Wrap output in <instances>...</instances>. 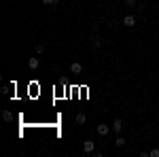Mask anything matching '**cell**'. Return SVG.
<instances>
[{
	"mask_svg": "<svg viewBox=\"0 0 159 157\" xmlns=\"http://www.w3.org/2000/svg\"><path fill=\"white\" fill-rule=\"evenodd\" d=\"M34 51H36V55H40V53H45V47H43V45H36Z\"/></svg>",
	"mask_w": 159,
	"mask_h": 157,
	"instance_id": "7c38bea8",
	"label": "cell"
},
{
	"mask_svg": "<svg viewBox=\"0 0 159 157\" xmlns=\"http://www.w3.org/2000/svg\"><path fill=\"white\" fill-rule=\"evenodd\" d=\"M13 2H15V0H13Z\"/></svg>",
	"mask_w": 159,
	"mask_h": 157,
	"instance_id": "e0dca14e",
	"label": "cell"
},
{
	"mask_svg": "<svg viewBox=\"0 0 159 157\" xmlns=\"http://www.w3.org/2000/svg\"><path fill=\"white\" fill-rule=\"evenodd\" d=\"M112 130L119 134V132L123 130V121H121V119H115V123H112Z\"/></svg>",
	"mask_w": 159,
	"mask_h": 157,
	"instance_id": "52a82bcc",
	"label": "cell"
},
{
	"mask_svg": "<svg viewBox=\"0 0 159 157\" xmlns=\"http://www.w3.org/2000/svg\"><path fill=\"white\" fill-rule=\"evenodd\" d=\"M93 149H96V145H93V140H85V142H83V153H85V155H89V153H93Z\"/></svg>",
	"mask_w": 159,
	"mask_h": 157,
	"instance_id": "6da1fadb",
	"label": "cell"
},
{
	"mask_svg": "<svg viewBox=\"0 0 159 157\" xmlns=\"http://www.w3.org/2000/svg\"><path fill=\"white\" fill-rule=\"evenodd\" d=\"M127 145V142H125V138H123V136H117V140H115V146H119V149H121V146H125Z\"/></svg>",
	"mask_w": 159,
	"mask_h": 157,
	"instance_id": "9c48e42d",
	"label": "cell"
},
{
	"mask_svg": "<svg viewBox=\"0 0 159 157\" xmlns=\"http://www.w3.org/2000/svg\"><path fill=\"white\" fill-rule=\"evenodd\" d=\"M89 30H91V32H98V30H100V24H91V28H89Z\"/></svg>",
	"mask_w": 159,
	"mask_h": 157,
	"instance_id": "5bb4252c",
	"label": "cell"
},
{
	"mask_svg": "<svg viewBox=\"0 0 159 157\" xmlns=\"http://www.w3.org/2000/svg\"><path fill=\"white\" fill-rule=\"evenodd\" d=\"M91 49H93V51H100V49H102V38L100 36L91 38Z\"/></svg>",
	"mask_w": 159,
	"mask_h": 157,
	"instance_id": "7a4b0ae2",
	"label": "cell"
},
{
	"mask_svg": "<svg viewBox=\"0 0 159 157\" xmlns=\"http://www.w3.org/2000/svg\"><path fill=\"white\" fill-rule=\"evenodd\" d=\"M127 7H138V0H125Z\"/></svg>",
	"mask_w": 159,
	"mask_h": 157,
	"instance_id": "4fadbf2b",
	"label": "cell"
},
{
	"mask_svg": "<svg viewBox=\"0 0 159 157\" xmlns=\"http://www.w3.org/2000/svg\"><path fill=\"white\" fill-rule=\"evenodd\" d=\"M74 121H76L79 125H83V123L87 121V115H85V113H79V115H76V119H74Z\"/></svg>",
	"mask_w": 159,
	"mask_h": 157,
	"instance_id": "ba28073f",
	"label": "cell"
},
{
	"mask_svg": "<svg viewBox=\"0 0 159 157\" xmlns=\"http://www.w3.org/2000/svg\"><path fill=\"white\" fill-rule=\"evenodd\" d=\"M70 72H72V74H81V72H83V64H79V62L70 64Z\"/></svg>",
	"mask_w": 159,
	"mask_h": 157,
	"instance_id": "277c9868",
	"label": "cell"
},
{
	"mask_svg": "<svg viewBox=\"0 0 159 157\" xmlns=\"http://www.w3.org/2000/svg\"><path fill=\"white\" fill-rule=\"evenodd\" d=\"M108 132H110L108 125H104V123H100V125H98V134H100V136H108Z\"/></svg>",
	"mask_w": 159,
	"mask_h": 157,
	"instance_id": "8992f818",
	"label": "cell"
},
{
	"mask_svg": "<svg viewBox=\"0 0 159 157\" xmlns=\"http://www.w3.org/2000/svg\"><path fill=\"white\" fill-rule=\"evenodd\" d=\"M60 2H61V0H43V4H45V7H57Z\"/></svg>",
	"mask_w": 159,
	"mask_h": 157,
	"instance_id": "30bf717a",
	"label": "cell"
},
{
	"mask_svg": "<svg viewBox=\"0 0 159 157\" xmlns=\"http://www.w3.org/2000/svg\"><path fill=\"white\" fill-rule=\"evenodd\" d=\"M148 155H151V157H159V149H153V151H151Z\"/></svg>",
	"mask_w": 159,
	"mask_h": 157,
	"instance_id": "2e32d148",
	"label": "cell"
},
{
	"mask_svg": "<svg viewBox=\"0 0 159 157\" xmlns=\"http://www.w3.org/2000/svg\"><path fill=\"white\" fill-rule=\"evenodd\" d=\"M136 9H138V11H144V9H147V4H144V2H138V7H136Z\"/></svg>",
	"mask_w": 159,
	"mask_h": 157,
	"instance_id": "9a60e30c",
	"label": "cell"
},
{
	"mask_svg": "<svg viewBox=\"0 0 159 157\" xmlns=\"http://www.w3.org/2000/svg\"><path fill=\"white\" fill-rule=\"evenodd\" d=\"M28 66H30V70H36L38 66H40V62H38V58H30V60H28Z\"/></svg>",
	"mask_w": 159,
	"mask_h": 157,
	"instance_id": "5b68a950",
	"label": "cell"
},
{
	"mask_svg": "<svg viewBox=\"0 0 159 157\" xmlns=\"http://www.w3.org/2000/svg\"><path fill=\"white\" fill-rule=\"evenodd\" d=\"M2 119L4 121H13V113L11 110H4V113H2Z\"/></svg>",
	"mask_w": 159,
	"mask_h": 157,
	"instance_id": "8fae6325",
	"label": "cell"
},
{
	"mask_svg": "<svg viewBox=\"0 0 159 157\" xmlns=\"http://www.w3.org/2000/svg\"><path fill=\"white\" fill-rule=\"evenodd\" d=\"M123 24L127 25V28H134L136 25V17L134 15H125V17H123Z\"/></svg>",
	"mask_w": 159,
	"mask_h": 157,
	"instance_id": "3957f363",
	"label": "cell"
}]
</instances>
